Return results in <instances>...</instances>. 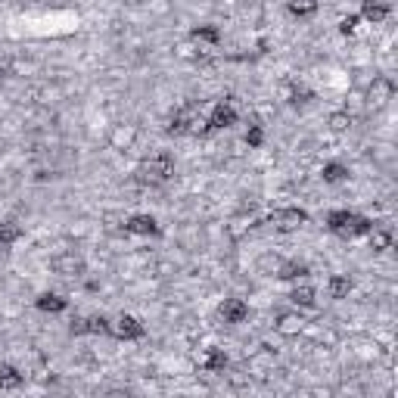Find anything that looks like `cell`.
Returning <instances> with one entry per match:
<instances>
[{
    "instance_id": "obj_6",
    "label": "cell",
    "mask_w": 398,
    "mask_h": 398,
    "mask_svg": "<svg viewBox=\"0 0 398 398\" xmlns=\"http://www.w3.org/2000/svg\"><path fill=\"white\" fill-rule=\"evenodd\" d=\"M392 97H395V84H392V78H386V75H377L374 84H370V90H367V106H370V109H383Z\"/></svg>"
},
{
    "instance_id": "obj_13",
    "label": "cell",
    "mask_w": 398,
    "mask_h": 398,
    "mask_svg": "<svg viewBox=\"0 0 398 398\" xmlns=\"http://www.w3.org/2000/svg\"><path fill=\"white\" fill-rule=\"evenodd\" d=\"M355 290V281L349 274H333L327 281V293H330V299H349Z\"/></svg>"
},
{
    "instance_id": "obj_19",
    "label": "cell",
    "mask_w": 398,
    "mask_h": 398,
    "mask_svg": "<svg viewBox=\"0 0 398 398\" xmlns=\"http://www.w3.org/2000/svg\"><path fill=\"white\" fill-rule=\"evenodd\" d=\"M320 177H324V184H342V181H349V168L342 162H324Z\"/></svg>"
},
{
    "instance_id": "obj_12",
    "label": "cell",
    "mask_w": 398,
    "mask_h": 398,
    "mask_svg": "<svg viewBox=\"0 0 398 398\" xmlns=\"http://www.w3.org/2000/svg\"><path fill=\"white\" fill-rule=\"evenodd\" d=\"M35 308L44 311V315H63V311L69 308V299H63V295H56V293H41L35 299Z\"/></svg>"
},
{
    "instance_id": "obj_11",
    "label": "cell",
    "mask_w": 398,
    "mask_h": 398,
    "mask_svg": "<svg viewBox=\"0 0 398 398\" xmlns=\"http://www.w3.org/2000/svg\"><path fill=\"white\" fill-rule=\"evenodd\" d=\"M190 38H193V41H199V44H209V47H218V44L224 41L221 28H218V25H211V22L193 25V28H190Z\"/></svg>"
},
{
    "instance_id": "obj_10",
    "label": "cell",
    "mask_w": 398,
    "mask_h": 398,
    "mask_svg": "<svg viewBox=\"0 0 398 398\" xmlns=\"http://www.w3.org/2000/svg\"><path fill=\"white\" fill-rule=\"evenodd\" d=\"M361 19L370 25H383L389 19V4L386 0H361Z\"/></svg>"
},
{
    "instance_id": "obj_28",
    "label": "cell",
    "mask_w": 398,
    "mask_h": 398,
    "mask_svg": "<svg viewBox=\"0 0 398 398\" xmlns=\"http://www.w3.org/2000/svg\"><path fill=\"white\" fill-rule=\"evenodd\" d=\"M72 333H75V336H84V333H88V318H75V320H72Z\"/></svg>"
},
{
    "instance_id": "obj_23",
    "label": "cell",
    "mask_w": 398,
    "mask_h": 398,
    "mask_svg": "<svg viewBox=\"0 0 398 398\" xmlns=\"http://www.w3.org/2000/svg\"><path fill=\"white\" fill-rule=\"evenodd\" d=\"M327 128H330V131H336V134L349 131V128H352V115H349V112H342V109H340V112H330V115H327Z\"/></svg>"
},
{
    "instance_id": "obj_5",
    "label": "cell",
    "mask_w": 398,
    "mask_h": 398,
    "mask_svg": "<svg viewBox=\"0 0 398 398\" xmlns=\"http://www.w3.org/2000/svg\"><path fill=\"white\" fill-rule=\"evenodd\" d=\"M109 333L115 336L118 342H134V340H143V324L134 315H118L115 320H109Z\"/></svg>"
},
{
    "instance_id": "obj_18",
    "label": "cell",
    "mask_w": 398,
    "mask_h": 398,
    "mask_svg": "<svg viewBox=\"0 0 398 398\" xmlns=\"http://www.w3.org/2000/svg\"><path fill=\"white\" fill-rule=\"evenodd\" d=\"M286 13L293 19H311L318 13V0H286Z\"/></svg>"
},
{
    "instance_id": "obj_9",
    "label": "cell",
    "mask_w": 398,
    "mask_h": 398,
    "mask_svg": "<svg viewBox=\"0 0 398 398\" xmlns=\"http://www.w3.org/2000/svg\"><path fill=\"white\" fill-rule=\"evenodd\" d=\"M125 231L137 234V236H159L162 227H159V221L152 215H131L128 221H125Z\"/></svg>"
},
{
    "instance_id": "obj_27",
    "label": "cell",
    "mask_w": 398,
    "mask_h": 398,
    "mask_svg": "<svg viewBox=\"0 0 398 398\" xmlns=\"http://www.w3.org/2000/svg\"><path fill=\"white\" fill-rule=\"evenodd\" d=\"M361 25V16H355V13H349V16H342L340 19V31L342 35H355V28Z\"/></svg>"
},
{
    "instance_id": "obj_26",
    "label": "cell",
    "mask_w": 398,
    "mask_h": 398,
    "mask_svg": "<svg viewBox=\"0 0 398 398\" xmlns=\"http://www.w3.org/2000/svg\"><path fill=\"white\" fill-rule=\"evenodd\" d=\"M88 333H94V336H103V333H109V318H103V315H97V318H88Z\"/></svg>"
},
{
    "instance_id": "obj_16",
    "label": "cell",
    "mask_w": 398,
    "mask_h": 398,
    "mask_svg": "<svg viewBox=\"0 0 398 398\" xmlns=\"http://www.w3.org/2000/svg\"><path fill=\"white\" fill-rule=\"evenodd\" d=\"M367 236H370V249H374L377 256L379 252H389L392 249V243H395V234L389 231V227H374Z\"/></svg>"
},
{
    "instance_id": "obj_4",
    "label": "cell",
    "mask_w": 398,
    "mask_h": 398,
    "mask_svg": "<svg viewBox=\"0 0 398 398\" xmlns=\"http://www.w3.org/2000/svg\"><path fill=\"white\" fill-rule=\"evenodd\" d=\"M50 271H53L56 277L72 281V277H84V274H88V261H84L78 252H59V256L50 258Z\"/></svg>"
},
{
    "instance_id": "obj_2",
    "label": "cell",
    "mask_w": 398,
    "mask_h": 398,
    "mask_svg": "<svg viewBox=\"0 0 398 398\" xmlns=\"http://www.w3.org/2000/svg\"><path fill=\"white\" fill-rule=\"evenodd\" d=\"M174 177V156L168 150H159L137 168V184L143 187H162Z\"/></svg>"
},
{
    "instance_id": "obj_21",
    "label": "cell",
    "mask_w": 398,
    "mask_h": 398,
    "mask_svg": "<svg viewBox=\"0 0 398 398\" xmlns=\"http://www.w3.org/2000/svg\"><path fill=\"white\" fill-rule=\"evenodd\" d=\"M25 383V374L13 367V364H0V389H19Z\"/></svg>"
},
{
    "instance_id": "obj_24",
    "label": "cell",
    "mask_w": 398,
    "mask_h": 398,
    "mask_svg": "<svg viewBox=\"0 0 398 398\" xmlns=\"http://www.w3.org/2000/svg\"><path fill=\"white\" fill-rule=\"evenodd\" d=\"M209 131H211L209 118H202V115H190V122H187V134H190V137H206Z\"/></svg>"
},
{
    "instance_id": "obj_3",
    "label": "cell",
    "mask_w": 398,
    "mask_h": 398,
    "mask_svg": "<svg viewBox=\"0 0 398 398\" xmlns=\"http://www.w3.org/2000/svg\"><path fill=\"white\" fill-rule=\"evenodd\" d=\"M271 227L274 231H281V234H295V231H302L305 224H308V211L299 209V206H293V209H277V211H271Z\"/></svg>"
},
{
    "instance_id": "obj_15",
    "label": "cell",
    "mask_w": 398,
    "mask_h": 398,
    "mask_svg": "<svg viewBox=\"0 0 398 398\" xmlns=\"http://www.w3.org/2000/svg\"><path fill=\"white\" fill-rule=\"evenodd\" d=\"M305 274H308V265H305V261H281L274 271L277 281H299Z\"/></svg>"
},
{
    "instance_id": "obj_1",
    "label": "cell",
    "mask_w": 398,
    "mask_h": 398,
    "mask_svg": "<svg viewBox=\"0 0 398 398\" xmlns=\"http://www.w3.org/2000/svg\"><path fill=\"white\" fill-rule=\"evenodd\" d=\"M327 231L342 236V240H355V236H364V234L374 231V221L358 215V211H352V209H333L327 215Z\"/></svg>"
},
{
    "instance_id": "obj_8",
    "label": "cell",
    "mask_w": 398,
    "mask_h": 398,
    "mask_svg": "<svg viewBox=\"0 0 398 398\" xmlns=\"http://www.w3.org/2000/svg\"><path fill=\"white\" fill-rule=\"evenodd\" d=\"M218 315H221L224 324H243V320L249 318V305L243 302V299H236V295H231V299H224V302H221Z\"/></svg>"
},
{
    "instance_id": "obj_7",
    "label": "cell",
    "mask_w": 398,
    "mask_h": 398,
    "mask_svg": "<svg viewBox=\"0 0 398 398\" xmlns=\"http://www.w3.org/2000/svg\"><path fill=\"white\" fill-rule=\"evenodd\" d=\"M236 118H240L236 106L227 103V100H221V103H215V109H211L209 125H211V131H231L234 125H236Z\"/></svg>"
},
{
    "instance_id": "obj_17",
    "label": "cell",
    "mask_w": 398,
    "mask_h": 398,
    "mask_svg": "<svg viewBox=\"0 0 398 398\" xmlns=\"http://www.w3.org/2000/svg\"><path fill=\"white\" fill-rule=\"evenodd\" d=\"M199 367L209 370V374H218V370H224L227 367V352L224 349H209L206 355H202Z\"/></svg>"
},
{
    "instance_id": "obj_25",
    "label": "cell",
    "mask_w": 398,
    "mask_h": 398,
    "mask_svg": "<svg viewBox=\"0 0 398 398\" xmlns=\"http://www.w3.org/2000/svg\"><path fill=\"white\" fill-rule=\"evenodd\" d=\"M246 147L249 150H261L265 147V128H261V125H249V131H246Z\"/></svg>"
},
{
    "instance_id": "obj_22",
    "label": "cell",
    "mask_w": 398,
    "mask_h": 398,
    "mask_svg": "<svg viewBox=\"0 0 398 398\" xmlns=\"http://www.w3.org/2000/svg\"><path fill=\"white\" fill-rule=\"evenodd\" d=\"M315 286H311V283H299V286H295V290L290 293V302H295V305H302V308H311V305H315L318 299H315Z\"/></svg>"
},
{
    "instance_id": "obj_14",
    "label": "cell",
    "mask_w": 398,
    "mask_h": 398,
    "mask_svg": "<svg viewBox=\"0 0 398 398\" xmlns=\"http://www.w3.org/2000/svg\"><path fill=\"white\" fill-rule=\"evenodd\" d=\"M274 330L281 336H286V340H293V336H299L305 330V318L302 315H281L277 318V324H274Z\"/></svg>"
},
{
    "instance_id": "obj_29",
    "label": "cell",
    "mask_w": 398,
    "mask_h": 398,
    "mask_svg": "<svg viewBox=\"0 0 398 398\" xmlns=\"http://www.w3.org/2000/svg\"><path fill=\"white\" fill-rule=\"evenodd\" d=\"M0 78H4V69H0Z\"/></svg>"
},
{
    "instance_id": "obj_20",
    "label": "cell",
    "mask_w": 398,
    "mask_h": 398,
    "mask_svg": "<svg viewBox=\"0 0 398 398\" xmlns=\"http://www.w3.org/2000/svg\"><path fill=\"white\" fill-rule=\"evenodd\" d=\"M25 236L22 224L16 221H0V246H13V243H19Z\"/></svg>"
}]
</instances>
